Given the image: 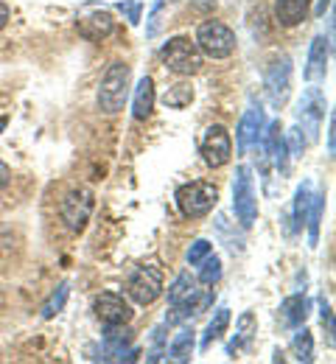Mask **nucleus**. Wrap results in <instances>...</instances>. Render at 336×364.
Instances as JSON below:
<instances>
[{"instance_id":"39448f33","label":"nucleus","mask_w":336,"mask_h":364,"mask_svg":"<svg viewBox=\"0 0 336 364\" xmlns=\"http://www.w3.org/2000/svg\"><path fill=\"white\" fill-rule=\"evenodd\" d=\"M93 208H96V196L90 188H73L65 193L62 205H59V216L65 222V228L70 232H82L87 228L90 216H93Z\"/></svg>"},{"instance_id":"bb28decb","label":"nucleus","mask_w":336,"mask_h":364,"mask_svg":"<svg viewBox=\"0 0 336 364\" xmlns=\"http://www.w3.org/2000/svg\"><path fill=\"white\" fill-rule=\"evenodd\" d=\"M67 294H70V286H67V283H62V286H59V289H56V291H53V294L48 297V303L43 306V317H45V319L56 317V314L65 309V303H67Z\"/></svg>"},{"instance_id":"0eeeda50","label":"nucleus","mask_w":336,"mask_h":364,"mask_svg":"<svg viewBox=\"0 0 336 364\" xmlns=\"http://www.w3.org/2000/svg\"><path fill=\"white\" fill-rule=\"evenodd\" d=\"M199 154H202V160H205L207 168L227 166L230 157H233V137L227 132V127H222V124L207 127L202 143H199Z\"/></svg>"},{"instance_id":"72a5a7b5","label":"nucleus","mask_w":336,"mask_h":364,"mask_svg":"<svg viewBox=\"0 0 336 364\" xmlns=\"http://www.w3.org/2000/svg\"><path fill=\"white\" fill-rule=\"evenodd\" d=\"M9 177H11V171H9V166H6L3 160H0V191H3L6 185H9Z\"/></svg>"},{"instance_id":"393cba45","label":"nucleus","mask_w":336,"mask_h":364,"mask_svg":"<svg viewBox=\"0 0 336 364\" xmlns=\"http://www.w3.org/2000/svg\"><path fill=\"white\" fill-rule=\"evenodd\" d=\"M191 101H193V87L191 85H185V82H180V85L168 87L166 95H163V104H166V107H171V109H183V107H188Z\"/></svg>"},{"instance_id":"f257e3e1","label":"nucleus","mask_w":336,"mask_h":364,"mask_svg":"<svg viewBox=\"0 0 336 364\" xmlns=\"http://www.w3.org/2000/svg\"><path fill=\"white\" fill-rule=\"evenodd\" d=\"M129 79H132V68L126 62H112L98 85V109L107 115H115L124 109L126 98H129Z\"/></svg>"},{"instance_id":"5701e85b","label":"nucleus","mask_w":336,"mask_h":364,"mask_svg":"<svg viewBox=\"0 0 336 364\" xmlns=\"http://www.w3.org/2000/svg\"><path fill=\"white\" fill-rule=\"evenodd\" d=\"M227 328H230V309H219L213 319L207 322V328H205V336H202V350H207L213 342H219L224 333H227Z\"/></svg>"},{"instance_id":"7ed1b4c3","label":"nucleus","mask_w":336,"mask_h":364,"mask_svg":"<svg viewBox=\"0 0 336 364\" xmlns=\"http://www.w3.org/2000/svg\"><path fill=\"white\" fill-rule=\"evenodd\" d=\"M160 59H163L166 70H171L174 76H193L202 70V50L196 48L191 37L168 40L160 50Z\"/></svg>"},{"instance_id":"f704fd0d","label":"nucleus","mask_w":336,"mask_h":364,"mask_svg":"<svg viewBox=\"0 0 336 364\" xmlns=\"http://www.w3.org/2000/svg\"><path fill=\"white\" fill-rule=\"evenodd\" d=\"M328 6H331V0H320L317 9H314V14H317V17H325V9H328Z\"/></svg>"},{"instance_id":"aec40b11","label":"nucleus","mask_w":336,"mask_h":364,"mask_svg":"<svg viewBox=\"0 0 336 364\" xmlns=\"http://www.w3.org/2000/svg\"><path fill=\"white\" fill-rule=\"evenodd\" d=\"M193 350H196V333H193V328H183V331L174 336V342L168 345L166 356H168V362L183 364V362H191Z\"/></svg>"},{"instance_id":"2eb2a0df","label":"nucleus","mask_w":336,"mask_h":364,"mask_svg":"<svg viewBox=\"0 0 336 364\" xmlns=\"http://www.w3.org/2000/svg\"><path fill=\"white\" fill-rule=\"evenodd\" d=\"M308 14H311V0H278L275 3V20L283 28H294L305 23Z\"/></svg>"},{"instance_id":"473e14b6","label":"nucleus","mask_w":336,"mask_h":364,"mask_svg":"<svg viewBox=\"0 0 336 364\" xmlns=\"http://www.w3.org/2000/svg\"><path fill=\"white\" fill-rule=\"evenodd\" d=\"M9 17H11V11H9V6H6V3L0 0V31H3L6 26H9Z\"/></svg>"},{"instance_id":"1a4fd4ad","label":"nucleus","mask_w":336,"mask_h":364,"mask_svg":"<svg viewBox=\"0 0 336 364\" xmlns=\"http://www.w3.org/2000/svg\"><path fill=\"white\" fill-rule=\"evenodd\" d=\"M266 92H269V101L272 107H283L288 101V92H291V59L286 53L275 56L266 68Z\"/></svg>"},{"instance_id":"ddd939ff","label":"nucleus","mask_w":336,"mask_h":364,"mask_svg":"<svg viewBox=\"0 0 336 364\" xmlns=\"http://www.w3.org/2000/svg\"><path fill=\"white\" fill-rule=\"evenodd\" d=\"M328 59H331V37H314L311 50H308V65H305V79L320 82L328 73Z\"/></svg>"},{"instance_id":"a211bd4d","label":"nucleus","mask_w":336,"mask_h":364,"mask_svg":"<svg viewBox=\"0 0 336 364\" xmlns=\"http://www.w3.org/2000/svg\"><path fill=\"white\" fill-rule=\"evenodd\" d=\"M154 101H157V92H154V82L151 76H143L135 87V98H132V115L135 121H146L154 109Z\"/></svg>"},{"instance_id":"423d86ee","label":"nucleus","mask_w":336,"mask_h":364,"mask_svg":"<svg viewBox=\"0 0 336 364\" xmlns=\"http://www.w3.org/2000/svg\"><path fill=\"white\" fill-rule=\"evenodd\" d=\"M233 213L244 230H249L258 219V196H255V182L252 171L246 166L236 168V182H233Z\"/></svg>"},{"instance_id":"9b49d317","label":"nucleus","mask_w":336,"mask_h":364,"mask_svg":"<svg viewBox=\"0 0 336 364\" xmlns=\"http://www.w3.org/2000/svg\"><path fill=\"white\" fill-rule=\"evenodd\" d=\"M93 311H96V317L104 322V325H126L129 319H132V306L121 297V294H115V291H104V294H98L96 300H93Z\"/></svg>"},{"instance_id":"a878e982","label":"nucleus","mask_w":336,"mask_h":364,"mask_svg":"<svg viewBox=\"0 0 336 364\" xmlns=\"http://www.w3.org/2000/svg\"><path fill=\"white\" fill-rule=\"evenodd\" d=\"M219 280H222V258L210 252V255L199 264V283H205V286H216Z\"/></svg>"},{"instance_id":"f8f14e48","label":"nucleus","mask_w":336,"mask_h":364,"mask_svg":"<svg viewBox=\"0 0 336 364\" xmlns=\"http://www.w3.org/2000/svg\"><path fill=\"white\" fill-rule=\"evenodd\" d=\"M261 135H264V109L258 104H252L244 118L239 121V129H236V151L239 154H246L249 146H258L261 143Z\"/></svg>"},{"instance_id":"cd10ccee","label":"nucleus","mask_w":336,"mask_h":364,"mask_svg":"<svg viewBox=\"0 0 336 364\" xmlns=\"http://www.w3.org/2000/svg\"><path fill=\"white\" fill-rule=\"evenodd\" d=\"M210 252H213V244H210L207 238H196L191 247H188V264H191V267H199Z\"/></svg>"},{"instance_id":"6e6552de","label":"nucleus","mask_w":336,"mask_h":364,"mask_svg":"<svg viewBox=\"0 0 336 364\" xmlns=\"http://www.w3.org/2000/svg\"><path fill=\"white\" fill-rule=\"evenodd\" d=\"M126 294L138 303V306H151L160 294H163V272L151 264L138 267L126 280Z\"/></svg>"},{"instance_id":"f3484780","label":"nucleus","mask_w":336,"mask_h":364,"mask_svg":"<svg viewBox=\"0 0 336 364\" xmlns=\"http://www.w3.org/2000/svg\"><path fill=\"white\" fill-rule=\"evenodd\" d=\"M308 319V297L305 294H291L281 303V325L283 328H300Z\"/></svg>"},{"instance_id":"20e7f679","label":"nucleus","mask_w":336,"mask_h":364,"mask_svg":"<svg viewBox=\"0 0 336 364\" xmlns=\"http://www.w3.org/2000/svg\"><path fill=\"white\" fill-rule=\"evenodd\" d=\"M196 48L202 50V56L210 59H227L236 50V34L230 26H224L222 20H205L196 28Z\"/></svg>"},{"instance_id":"f03ea898","label":"nucleus","mask_w":336,"mask_h":364,"mask_svg":"<svg viewBox=\"0 0 336 364\" xmlns=\"http://www.w3.org/2000/svg\"><path fill=\"white\" fill-rule=\"evenodd\" d=\"M219 205V188L213 182H185L177 188V208L185 219H202Z\"/></svg>"},{"instance_id":"7c9ffc66","label":"nucleus","mask_w":336,"mask_h":364,"mask_svg":"<svg viewBox=\"0 0 336 364\" xmlns=\"http://www.w3.org/2000/svg\"><path fill=\"white\" fill-rule=\"evenodd\" d=\"M320 317H323V325L328 328V345H334V314L325 300H320Z\"/></svg>"},{"instance_id":"b1692460","label":"nucleus","mask_w":336,"mask_h":364,"mask_svg":"<svg viewBox=\"0 0 336 364\" xmlns=\"http://www.w3.org/2000/svg\"><path fill=\"white\" fill-rule=\"evenodd\" d=\"M291 350H294V359H297V362H303V364L314 362V336H311L308 328L300 325V331H297L294 339H291Z\"/></svg>"},{"instance_id":"6ab92c4d","label":"nucleus","mask_w":336,"mask_h":364,"mask_svg":"<svg viewBox=\"0 0 336 364\" xmlns=\"http://www.w3.org/2000/svg\"><path fill=\"white\" fill-rule=\"evenodd\" d=\"M255 314L252 311H244L239 317V325H236V336H233V342L227 345V356L230 359H236L244 348H249V342H252V336H255Z\"/></svg>"},{"instance_id":"4be33fe9","label":"nucleus","mask_w":336,"mask_h":364,"mask_svg":"<svg viewBox=\"0 0 336 364\" xmlns=\"http://www.w3.org/2000/svg\"><path fill=\"white\" fill-rule=\"evenodd\" d=\"M323 216H325V191H320L317 196H311V208H308V244L317 247L320 244V228H323Z\"/></svg>"},{"instance_id":"2f4dec72","label":"nucleus","mask_w":336,"mask_h":364,"mask_svg":"<svg viewBox=\"0 0 336 364\" xmlns=\"http://www.w3.org/2000/svg\"><path fill=\"white\" fill-rule=\"evenodd\" d=\"M328 151H331V157H334L336 151V118L331 115V121H328Z\"/></svg>"},{"instance_id":"412c9836","label":"nucleus","mask_w":336,"mask_h":364,"mask_svg":"<svg viewBox=\"0 0 336 364\" xmlns=\"http://www.w3.org/2000/svg\"><path fill=\"white\" fill-rule=\"evenodd\" d=\"M311 185L303 182L294 193V205H291V232H303L305 219H308V208H311Z\"/></svg>"},{"instance_id":"9d476101","label":"nucleus","mask_w":336,"mask_h":364,"mask_svg":"<svg viewBox=\"0 0 336 364\" xmlns=\"http://www.w3.org/2000/svg\"><path fill=\"white\" fill-rule=\"evenodd\" d=\"M325 109H328L325 95L317 90V87H311V90L303 95V104H300V109H297V118H300V129L305 132V137H308L311 143L320 137V127H323Z\"/></svg>"},{"instance_id":"dca6fc26","label":"nucleus","mask_w":336,"mask_h":364,"mask_svg":"<svg viewBox=\"0 0 336 364\" xmlns=\"http://www.w3.org/2000/svg\"><path fill=\"white\" fill-rule=\"evenodd\" d=\"M199 303V289H196V277L183 272L171 286H168V306H193Z\"/></svg>"},{"instance_id":"c85d7f7f","label":"nucleus","mask_w":336,"mask_h":364,"mask_svg":"<svg viewBox=\"0 0 336 364\" xmlns=\"http://www.w3.org/2000/svg\"><path fill=\"white\" fill-rule=\"evenodd\" d=\"M286 137V149L288 154H291V160H300L303 157V146H305V137H303V129L300 127H294V129H288Z\"/></svg>"},{"instance_id":"4468645a","label":"nucleus","mask_w":336,"mask_h":364,"mask_svg":"<svg viewBox=\"0 0 336 364\" xmlns=\"http://www.w3.org/2000/svg\"><path fill=\"white\" fill-rule=\"evenodd\" d=\"M76 28H79V34H82L85 40L101 43V40H107V37L112 34L115 20H112L109 11H93V14H87V17H79V20H76Z\"/></svg>"},{"instance_id":"c756f323","label":"nucleus","mask_w":336,"mask_h":364,"mask_svg":"<svg viewBox=\"0 0 336 364\" xmlns=\"http://www.w3.org/2000/svg\"><path fill=\"white\" fill-rule=\"evenodd\" d=\"M118 11L129 20V26H138L141 23V11H143V3L141 0H124L118 3Z\"/></svg>"}]
</instances>
